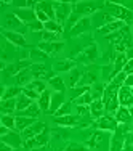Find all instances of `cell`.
Returning <instances> with one entry per match:
<instances>
[{
  "instance_id": "cell-49",
  "label": "cell",
  "mask_w": 133,
  "mask_h": 151,
  "mask_svg": "<svg viewBox=\"0 0 133 151\" xmlns=\"http://www.w3.org/2000/svg\"><path fill=\"white\" fill-rule=\"evenodd\" d=\"M90 113V106H77V114L79 116H87V114Z\"/></svg>"
},
{
  "instance_id": "cell-20",
  "label": "cell",
  "mask_w": 133,
  "mask_h": 151,
  "mask_svg": "<svg viewBox=\"0 0 133 151\" xmlns=\"http://www.w3.org/2000/svg\"><path fill=\"white\" fill-rule=\"evenodd\" d=\"M64 103H66L64 101V93L63 92H55L51 95V105H50L48 114H53V116H55V113L64 105Z\"/></svg>"
},
{
  "instance_id": "cell-18",
  "label": "cell",
  "mask_w": 133,
  "mask_h": 151,
  "mask_svg": "<svg viewBox=\"0 0 133 151\" xmlns=\"http://www.w3.org/2000/svg\"><path fill=\"white\" fill-rule=\"evenodd\" d=\"M48 58H50V55H46L45 52H42V50L37 48V47L29 50V60L34 64H44L45 61H48Z\"/></svg>"
},
{
  "instance_id": "cell-31",
  "label": "cell",
  "mask_w": 133,
  "mask_h": 151,
  "mask_svg": "<svg viewBox=\"0 0 133 151\" xmlns=\"http://www.w3.org/2000/svg\"><path fill=\"white\" fill-rule=\"evenodd\" d=\"M32 103H34V101H32L29 96H26L24 93H21V95L16 98V113L27 109V108H29V106L32 105Z\"/></svg>"
},
{
  "instance_id": "cell-6",
  "label": "cell",
  "mask_w": 133,
  "mask_h": 151,
  "mask_svg": "<svg viewBox=\"0 0 133 151\" xmlns=\"http://www.w3.org/2000/svg\"><path fill=\"white\" fill-rule=\"evenodd\" d=\"M95 127L101 132H116L119 127V122L116 121V117L111 116V114H104L103 117L96 119Z\"/></svg>"
},
{
  "instance_id": "cell-41",
  "label": "cell",
  "mask_w": 133,
  "mask_h": 151,
  "mask_svg": "<svg viewBox=\"0 0 133 151\" xmlns=\"http://www.w3.org/2000/svg\"><path fill=\"white\" fill-rule=\"evenodd\" d=\"M101 140H103V138H101V130H99V132H96V134L92 135V138L88 140L87 146H90V148H96V146L101 143Z\"/></svg>"
},
{
  "instance_id": "cell-9",
  "label": "cell",
  "mask_w": 133,
  "mask_h": 151,
  "mask_svg": "<svg viewBox=\"0 0 133 151\" xmlns=\"http://www.w3.org/2000/svg\"><path fill=\"white\" fill-rule=\"evenodd\" d=\"M45 130H46V127H45V122H40V121H37L35 124H32L31 127H27L26 130H23V132H21V137H23V140H24V142H27V140L34 138V137H37V135L44 134Z\"/></svg>"
},
{
  "instance_id": "cell-47",
  "label": "cell",
  "mask_w": 133,
  "mask_h": 151,
  "mask_svg": "<svg viewBox=\"0 0 133 151\" xmlns=\"http://www.w3.org/2000/svg\"><path fill=\"white\" fill-rule=\"evenodd\" d=\"M35 10V16H37V21H40V23H46V21H50V18L48 15H46L45 12H42V10H39V8H34Z\"/></svg>"
},
{
  "instance_id": "cell-42",
  "label": "cell",
  "mask_w": 133,
  "mask_h": 151,
  "mask_svg": "<svg viewBox=\"0 0 133 151\" xmlns=\"http://www.w3.org/2000/svg\"><path fill=\"white\" fill-rule=\"evenodd\" d=\"M23 93L26 96H29L32 101H39V98H40V93H37L34 88H31V87H24L23 88Z\"/></svg>"
},
{
  "instance_id": "cell-55",
  "label": "cell",
  "mask_w": 133,
  "mask_h": 151,
  "mask_svg": "<svg viewBox=\"0 0 133 151\" xmlns=\"http://www.w3.org/2000/svg\"><path fill=\"white\" fill-rule=\"evenodd\" d=\"M15 151H18V150H15Z\"/></svg>"
},
{
  "instance_id": "cell-8",
  "label": "cell",
  "mask_w": 133,
  "mask_h": 151,
  "mask_svg": "<svg viewBox=\"0 0 133 151\" xmlns=\"http://www.w3.org/2000/svg\"><path fill=\"white\" fill-rule=\"evenodd\" d=\"M0 140H2V143L10 145L13 150H19L21 146L24 145V140H23V137H21V132H16V130H10L6 135L0 137Z\"/></svg>"
},
{
  "instance_id": "cell-22",
  "label": "cell",
  "mask_w": 133,
  "mask_h": 151,
  "mask_svg": "<svg viewBox=\"0 0 133 151\" xmlns=\"http://www.w3.org/2000/svg\"><path fill=\"white\" fill-rule=\"evenodd\" d=\"M53 68H55V71H58V73H71V71L75 68V61H72V60H59V61H55Z\"/></svg>"
},
{
  "instance_id": "cell-29",
  "label": "cell",
  "mask_w": 133,
  "mask_h": 151,
  "mask_svg": "<svg viewBox=\"0 0 133 151\" xmlns=\"http://www.w3.org/2000/svg\"><path fill=\"white\" fill-rule=\"evenodd\" d=\"M35 8L45 12L46 15H48L50 19H55V3H53V2H37Z\"/></svg>"
},
{
  "instance_id": "cell-11",
  "label": "cell",
  "mask_w": 133,
  "mask_h": 151,
  "mask_svg": "<svg viewBox=\"0 0 133 151\" xmlns=\"http://www.w3.org/2000/svg\"><path fill=\"white\" fill-rule=\"evenodd\" d=\"M127 26V24L124 23V21H112V23H107V24H104V26L101 27H98L96 29V32H98L99 35H106V37H109L111 34H114V32H117V31H120V29H124V27Z\"/></svg>"
},
{
  "instance_id": "cell-4",
  "label": "cell",
  "mask_w": 133,
  "mask_h": 151,
  "mask_svg": "<svg viewBox=\"0 0 133 151\" xmlns=\"http://www.w3.org/2000/svg\"><path fill=\"white\" fill-rule=\"evenodd\" d=\"M26 27H27V26L15 15V13H10V15L5 16V23H3V27H2V29L11 31V32H19V34L24 35V31H26Z\"/></svg>"
},
{
  "instance_id": "cell-37",
  "label": "cell",
  "mask_w": 133,
  "mask_h": 151,
  "mask_svg": "<svg viewBox=\"0 0 133 151\" xmlns=\"http://www.w3.org/2000/svg\"><path fill=\"white\" fill-rule=\"evenodd\" d=\"M27 87L34 88V90L37 92V93H40V95H42V93H44V92L46 90V84H45V81H44V79H34V81H32L31 84L27 85Z\"/></svg>"
},
{
  "instance_id": "cell-7",
  "label": "cell",
  "mask_w": 133,
  "mask_h": 151,
  "mask_svg": "<svg viewBox=\"0 0 133 151\" xmlns=\"http://www.w3.org/2000/svg\"><path fill=\"white\" fill-rule=\"evenodd\" d=\"M53 122L59 127H77L80 124L79 114H66V116H53Z\"/></svg>"
},
{
  "instance_id": "cell-45",
  "label": "cell",
  "mask_w": 133,
  "mask_h": 151,
  "mask_svg": "<svg viewBox=\"0 0 133 151\" xmlns=\"http://www.w3.org/2000/svg\"><path fill=\"white\" fill-rule=\"evenodd\" d=\"M66 114H71V101L64 103V105L55 113V116H66Z\"/></svg>"
},
{
  "instance_id": "cell-39",
  "label": "cell",
  "mask_w": 133,
  "mask_h": 151,
  "mask_svg": "<svg viewBox=\"0 0 133 151\" xmlns=\"http://www.w3.org/2000/svg\"><path fill=\"white\" fill-rule=\"evenodd\" d=\"M90 90V87H87V85H79V87H74V88H71V100H74L75 98H79L80 95H84L85 92H88Z\"/></svg>"
},
{
  "instance_id": "cell-53",
  "label": "cell",
  "mask_w": 133,
  "mask_h": 151,
  "mask_svg": "<svg viewBox=\"0 0 133 151\" xmlns=\"http://www.w3.org/2000/svg\"><path fill=\"white\" fill-rule=\"evenodd\" d=\"M128 109H130V113H132V116H133V106H132V108H128Z\"/></svg>"
},
{
  "instance_id": "cell-43",
  "label": "cell",
  "mask_w": 133,
  "mask_h": 151,
  "mask_svg": "<svg viewBox=\"0 0 133 151\" xmlns=\"http://www.w3.org/2000/svg\"><path fill=\"white\" fill-rule=\"evenodd\" d=\"M27 29L32 31V32H44L45 27H44V23H40V21H34V23L27 24Z\"/></svg>"
},
{
  "instance_id": "cell-40",
  "label": "cell",
  "mask_w": 133,
  "mask_h": 151,
  "mask_svg": "<svg viewBox=\"0 0 133 151\" xmlns=\"http://www.w3.org/2000/svg\"><path fill=\"white\" fill-rule=\"evenodd\" d=\"M31 73L34 74V79H42L46 71H45V66L44 64H32L31 66Z\"/></svg>"
},
{
  "instance_id": "cell-48",
  "label": "cell",
  "mask_w": 133,
  "mask_h": 151,
  "mask_svg": "<svg viewBox=\"0 0 133 151\" xmlns=\"http://www.w3.org/2000/svg\"><path fill=\"white\" fill-rule=\"evenodd\" d=\"M124 73L127 74V76L133 74V60H128V61H127V64L124 66Z\"/></svg>"
},
{
  "instance_id": "cell-2",
  "label": "cell",
  "mask_w": 133,
  "mask_h": 151,
  "mask_svg": "<svg viewBox=\"0 0 133 151\" xmlns=\"http://www.w3.org/2000/svg\"><path fill=\"white\" fill-rule=\"evenodd\" d=\"M132 132L128 124H119L117 130L112 132V137L109 140V151H124L125 137Z\"/></svg>"
},
{
  "instance_id": "cell-52",
  "label": "cell",
  "mask_w": 133,
  "mask_h": 151,
  "mask_svg": "<svg viewBox=\"0 0 133 151\" xmlns=\"http://www.w3.org/2000/svg\"><path fill=\"white\" fill-rule=\"evenodd\" d=\"M8 132H10V129H8V127H5V125H2V127H0V137L6 135Z\"/></svg>"
},
{
  "instance_id": "cell-1",
  "label": "cell",
  "mask_w": 133,
  "mask_h": 151,
  "mask_svg": "<svg viewBox=\"0 0 133 151\" xmlns=\"http://www.w3.org/2000/svg\"><path fill=\"white\" fill-rule=\"evenodd\" d=\"M104 12L109 13L114 19L117 21H124L125 24H132L133 23V10L125 8L124 5H120L119 2H104Z\"/></svg>"
},
{
  "instance_id": "cell-34",
  "label": "cell",
  "mask_w": 133,
  "mask_h": 151,
  "mask_svg": "<svg viewBox=\"0 0 133 151\" xmlns=\"http://www.w3.org/2000/svg\"><path fill=\"white\" fill-rule=\"evenodd\" d=\"M82 71L80 69H77V68H74L72 71L69 73V85H71V88H74V87H77V84H80V79H82Z\"/></svg>"
},
{
  "instance_id": "cell-28",
  "label": "cell",
  "mask_w": 133,
  "mask_h": 151,
  "mask_svg": "<svg viewBox=\"0 0 133 151\" xmlns=\"http://www.w3.org/2000/svg\"><path fill=\"white\" fill-rule=\"evenodd\" d=\"M0 109L3 111V114H15L16 113V98L0 101Z\"/></svg>"
},
{
  "instance_id": "cell-25",
  "label": "cell",
  "mask_w": 133,
  "mask_h": 151,
  "mask_svg": "<svg viewBox=\"0 0 133 151\" xmlns=\"http://www.w3.org/2000/svg\"><path fill=\"white\" fill-rule=\"evenodd\" d=\"M40 113H42V109L39 108L37 101H34L29 108H27V109L19 111V113H15V116H26V117H34V119H37Z\"/></svg>"
},
{
  "instance_id": "cell-3",
  "label": "cell",
  "mask_w": 133,
  "mask_h": 151,
  "mask_svg": "<svg viewBox=\"0 0 133 151\" xmlns=\"http://www.w3.org/2000/svg\"><path fill=\"white\" fill-rule=\"evenodd\" d=\"M55 3V21L63 26L66 21H69L74 12V2H53Z\"/></svg>"
},
{
  "instance_id": "cell-46",
  "label": "cell",
  "mask_w": 133,
  "mask_h": 151,
  "mask_svg": "<svg viewBox=\"0 0 133 151\" xmlns=\"http://www.w3.org/2000/svg\"><path fill=\"white\" fill-rule=\"evenodd\" d=\"M124 151H133V132H130V134L125 137Z\"/></svg>"
},
{
  "instance_id": "cell-5",
  "label": "cell",
  "mask_w": 133,
  "mask_h": 151,
  "mask_svg": "<svg viewBox=\"0 0 133 151\" xmlns=\"http://www.w3.org/2000/svg\"><path fill=\"white\" fill-rule=\"evenodd\" d=\"M32 64L34 63H32L31 60H21V61H13V63H10V64H2V68H3V73L5 74L15 77V76H18L21 73V71L29 69Z\"/></svg>"
},
{
  "instance_id": "cell-38",
  "label": "cell",
  "mask_w": 133,
  "mask_h": 151,
  "mask_svg": "<svg viewBox=\"0 0 133 151\" xmlns=\"http://www.w3.org/2000/svg\"><path fill=\"white\" fill-rule=\"evenodd\" d=\"M40 37H42V42H63L61 40V34H55V32H48V31L40 32Z\"/></svg>"
},
{
  "instance_id": "cell-50",
  "label": "cell",
  "mask_w": 133,
  "mask_h": 151,
  "mask_svg": "<svg viewBox=\"0 0 133 151\" xmlns=\"http://www.w3.org/2000/svg\"><path fill=\"white\" fill-rule=\"evenodd\" d=\"M124 85H127V87H132V88H133V74L127 76V79H125V84H124Z\"/></svg>"
},
{
  "instance_id": "cell-15",
  "label": "cell",
  "mask_w": 133,
  "mask_h": 151,
  "mask_svg": "<svg viewBox=\"0 0 133 151\" xmlns=\"http://www.w3.org/2000/svg\"><path fill=\"white\" fill-rule=\"evenodd\" d=\"M13 13H15V15L19 18L26 26L31 24V23H34V21H37V16H35V10L34 8H16Z\"/></svg>"
},
{
  "instance_id": "cell-26",
  "label": "cell",
  "mask_w": 133,
  "mask_h": 151,
  "mask_svg": "<svg viewBox=\"0 0 133 151\" xmlns=\"http://www.w3.org/2000/svg\"><path fill=\"white\" fill-rule=\"evenodd\" d=\"M37 119L34 117H26V116H16V130L18 132H23L26 130L27 127H31L32 124H35Z\"/></svg>"
},
{
  "instance_id": "cell-16",
  "label": "cell",
  "mask_w": 133,
  "mask_h": 151,
  "mask_svg": "<svg viewBox=\"0 0 133 151\" xmlns=\"http://www.w3.org/2000/svg\"><path fill=\"white\" fill-rule=\"evenodd\" d=\"M37 48H40L42 52H45L46 55H56L64 48V42H40L37 45Z\"/></svg>"
},
{
  "instance_id": "cell-24",
  "label": "cell",
  "mask_w": 133,
  "mask_h": 151,
  "mask_svg": "<svg viewBox=\"0 0 133 151\" xmlns=\"http://www.w3.org/2000/svg\"><path fill=\"white\" fill-rule=\"evenodd\" d=\"M114 117H116V121L119 122V124H128V122L133 119L130 109H128V108H125V106H120V108H119L117 113L114 114Z\"/></svg>"
},
{
  "instance_id": "cell-33",
  "label": "cell",
  "mask_w": 133,
  "mask_h": 151,
  "mask_svg": "<svg viewBox=\"0 0 133 151\" xmlns=\"http://www.w3.org/2000/svg\"><path fill=\"white\" fill-rule=\"evenodd\" d=\"M0 121H2V125L8 127L10 130H16V116L15 114H2Z\"/></svg>"
},
{
  "instance_id": "cell-32",
  "label": "cell",
  "mask_w": 133,
  "mask_h": 151,
  "mask_svg": "<svg viewBox=\"0 0 133 151\" xmlns=\"http://www.w3.org/2000/svg\"><path fill=\"white\" fill-rule=\"evenodd\" d=\"M72 103L75 106H90L93 103V96H92V93H90V90H88V92H85L84 95H80L79 98H75Z\"/></svg>"
},
{
  "instance_id": "cell-19",
  "label": "cell",
  "mask_w": 133,
  "mask_h": 151,
  "mask_svg": "<svg viewBox=\"0 0 133 151\" xmlns=\"http://www.w3.org/2000/svg\"><path fill=\"white\" fill-rule=\"evenodd\" d=\"M96 58H98V48H96L95 44L87 47V48L79 55V60H82L84 63H92V61H95Z\"/></svg>"
},
{
  "instance_id": "cell-23",
  "label": "cell",
  "mask_w": 133,
  "mask_h": 151,
  "mask_svg": "<svg viewBox=\"0 0 133 151\" xmlns=\"http://www.w3.org/2000/svg\"><path fill=\"white\" fill-rule=\"evenodd\" d=\"M51 95H53V93L50 92L48 88H46V90L40 95L37 105H39V108L42 109V113H48V111H50V105H51Z\"/></svg>"
},
{
  "instance_id": "cell-14",
  "label": "cell",
  "mask_w": 133,
  "mask_h": 151,
  "mask_svg": "<svg viewBox=\"0 0 133 151\" xmlns=\"http://www.w3.org/2000/svg\"><path fill=\"white\" fill-rule=\"evenodd\" d=\"M90 29H92V19L90 18H82V19H79L77 23L74 24L72 27H71V35H82L85 34V32H88Z\"/></svg>"
},
{
  "instance_id": "cell-54",
  "label": "cell",
  "mask_w": 133,
  "mask_h": 151,
  "mask_svg": "<svg viewBox=\"0 0 133 151\" xmlns=\"http://www.w3.org/2000/svg\"><path fill=\"white\" fill-rule=\"evenodd\" d=\"M132 34H133V24H132Z\"/></svg>"
},
{
  "instance_id": "cell-51",
  "label": "cell",
  "mask_w": 133,
  "mask_h": 151,
  "mask_svg": "<svg viewBox=\"0 0 133 151\" xmlns=\"http://www.w3.org/2000/svg\"><path fill=\"white\" fill-rule=\"evenodd\" d=\"M0 151H15L10 145H6V143H2V146H0Z\"/></svg>"
},
{
  "instance_id": "cell-36",
  "label": "cell",
  "mask_w": 133,
  "mask_h": 151,
  "mask_svg": "<svg viewBox=\"0 0 133 151\" xmlns=\"http://www.w3.org/2000/svg\"><path fill=\"white\" fill-rule=\"evenodd\" d=\"M104 85L101 84H95L90 87V93H92L93 100H103V95H104Z\"/></svg>"
},
{
  "instance_id": "cell-12",
  "label": "cell",
  "mask_w": 133,
  "mask_h": 151,
  "mask_svg": "<svg viewBox=\"0 0 133 151\" xmlns=\"http://www.w3.org/2000/svg\"><path fill=\"white\" fill-rule=\"evenodd\" d=\"M48 132H44V134H40V135H37V137H34V138H31V140H27V142H24V146L26 148H29V150H37V148H45L46 146V143H48Z\"/></svg>"
},
{
  "instance_id": "cell-21",
  "label": "cell",
  "mask_w": 133,
  "mask_h": 151,
  "mask_svg": "<svg viewBox=\"0 0 133 151\" xmlns=\"http://www.w3.org/2000/svg\"><path fill=\"white\" fill-rule=\"evenodd\" d=\"M90 114H92V117H95V119H99V117H103L104 114H106L103 100H93V103L90 105Z\"/></svg>"
},
{
  "instance_id": "cell-30",
  "label": "cell",
  "mask_w": 133,
  "mask_h": 151,
  "mask_svg": "<svg viewBox=\"0 0 133 151\" xmlns=\"http://www.w3.org/2000/svg\"><path fill=\"white\" fill-rule=\"evenodd\" d=\"M48 85L53 88L55 92H63L66 90V85H64V81L59 77V76H53V77L48 79Z\"/></svg>"
},
{
  "instance_id": "cell-44",
  "label": "cell",
  "mask_w": 133,
  "mask_h": 151,
  "mask_svg": "<svg viewBox=\"0 0 133 151\" xmlns=\"http://www.w3.org/2000/svg\"><path fill=\"white\" fill-rule=\"evenodd\" d=\"M64 151H88V146L80 145V143H69Z\"/></svg>"
},
{
  "instance_id": "cell-10",
  "label": "cell",
  "mask_w": 133,
  "mask_h": 151,
  "mask_svg": "<svg viewBox=\"0 0 133 151\" xmlns=\"http://www.w3.org/2000/svg\"><path fill=\"white\" fill-rule=\"evenodd\" d=\"M2 35L10 42V44L15 45V47H21V48H24V47H29V45H27V42H26V37H24L23 34H19V32H11V31L2 29Z\"/></svg>"
},
{
  "instance_id": "cell-27",
  "label": "cell",
  "mask_w": 133,
  "mask_h": 151,
  "mask_svg": "<svg viewBox=\"0 0 133 151\" xmlns=\"http://www.w3.org/2000/svg\"><path fill=\"white\" fill-rule=\"evenodd\" d=\"M23 93V88L15 85V87H5L2 92V96H0V100H10V98H18V96Z\"/></svg>"
},
{
  "instance_id": "cell-13",
  "label": "cell",
  "mask_w": 133,
  "mask_h": 151,
  "mask_svg": "<svg viewBox=\"0 0 133 151\" xmlns=\"http://www.w3.org/2000/svg\"><path fill=\"white\" fill-rule=\"evenodd\" d=\"M119 103H120V106H125V108L133 106V88L132 87H127V85L120 87V90H119Z\"/></svg>"
},
{
  "instance_id": "cell-17",
  "label": "cell",
  "mask_w": 133,
  "mask_h": 151,
  "mask_svg": "<svg viewBox=\"0 0 133 151\" xmlns=\"http://www.w3.org/2000/svg\"><path fill=\"white\" fill-rule=\"evenodd\" d=\"M13 81H15V84L18 85V87H21V88L27 87V85H29L32 81H34V74L31 73V68H29V69L21 71L18 76H15V77H13Z\"/></svg>"
},
{
  "instance_id": "cell-35",
  "label": "cell",
  "mask_w": 133,
  "mask_h": 151,
  "mask_svg": "<svg viewBox=\"0 0 133 151\" xmlns=\"http://www.w3.org/2000/svg\"><path fill=\"white\" fill-rule=\"evenodd\" d=\"M44 27H45V31H48V32H55V34H63V26H61L59 23H56L55 19L46 21V23L44 24Z\"/></svg>"
}]
</instances>
